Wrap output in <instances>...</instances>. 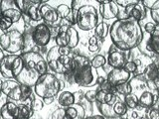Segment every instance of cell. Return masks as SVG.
Segmentation results:
<instances>
[{
    "label": "cell",
    "mask_w": 159,
    "mask_h": 119,
    "mask_svg": "<svg viewBox=\"0 0 159 119\" xmlns=\"http://www.w3.org/2000/svg\"><path fill=\"white\" fill-rule=\"evenodd\" d=\"M23 60V69L15 81L30 87H34L38 79L48 73V64L40 53L28 52L20 54Z\"/></svg>",
    "instance_id": "7a4b0ae2"
},
{
    "label": "cell",
    "mask_w": 159,
    "mask_h": 119,
    "mask_svg": "<svg viewBox=\"0 0 159 119\" xmlns=\"http://www.w3.org/2000/svg\"><path fill=\"white\" fill-rule=\"evenodd\" d=\"M77 26L83 31H91L98 24V11L91 4L82 5L76 17Z\"/></svg>",
    "instance_id": "ba28073f"
},
{
    "label": "cell",
    "mask_w": 159,
    "mask_h": 119,
    "mask_svg": "<svg viewBox=\"0 0 159 119\" xmlns=\"http://www.w3.org/2000/svg\"><path fill=\"white\" fill-rule=\"evenodd\" d=\"M18 104L14 101H7L0 107V116L2 119H15L18 114Z\"/></svg>",
    "instance_id": "44dd1931"
},
{
    "label": "cell",
    "mask_w": 159,
    "mask_h": 119,
    "mask_svg": "<svg viewBox=\"0 0 159 119\" xmlns=\"http://www.w3.org/2000/svg\"><path fill=\"white\" fill-rule=\"evenodd\" d=\"M12 24L13 23L10 19L0 15V30H1V31H3L4 33L9 31V28L12 26Z\"/></svg>",
    "instance_id": "e575fe53"
},
{
    "label": "cell",
    "mask_w": 159,
    "mask_h": 119,
    "mask_svg": "<svg viewBox=\"0 0 159 119\" xmlns=\"http://www.w3.org/2000/svg\"><path fill=\"white\" fill-rule=\"evenodd\" d=\"M43 100V102H44V104H51V103H53L54 102V100H55V98H44V99H42Z\"/></svg>",
    "instance_id": "bcb514c9"
},
{
    "label": "cell",
    "mask_w": 159,
    "mask_h": 119,
    "mask_svg": "<svg viewBox=\"0 0 159 119\" xmlns=\"http://www.w3.org/2000/svg\"><path fill=\"white\" fill-rule=\"evenodd\" d=\"M122 119H130V118H122Z\"/></svg>",
    "instance_id": "816d5d0a"
},
{
    "label": "cell",
    "mask_w": 159,
    "mask_h": 119,
    "mask_svg": "<svg viewBox=\"0 0 159 119\" xmlns=\"http://www.w3.org/2000/svg\"><path fill=\"white\" fill-rule=\"evenodd\" d=\"M52 37L51 29H50L46 24L40 23L37 24L36 26L33 28L32 32V38L33 41L37 47L44 48L49 44L50 40Z\"/></svg>",
    "instance_id": "4fadbf2b"
},
{
    "label": "cell",
    "mask_w": 159,
    "mask_h": 119,
    "mask_svg": "<svg viewBox=\"0 0 159 119\" xmlns=\"http://www.w3.org/2000/svg\"><path fill=\"white\" fill-rule=\"evenodd\" d=\"M4 57H5V55H4V51H3V50H2L1 48H0V61H1V60H2Z\"/></svg>",
    "instance_id": "7dc6e473"
},
{
    "label": "cell",
    "mask_w": 159,
    "mask_h": 119,
    "mask_svg": "<svg viewBox=\"0 0 159 119\" xmlns=\"http://www.w3.org/2000/svg\"><path fill=\"white\" fill-rule=\"evenodd\" d=\"M120 7L116 4V1H108L106 4L99 5V14L104 20H111L117 18Z\"/></svg>",
    "instance_id": "e0dca14e"
},
{
    "label": "cell",
    "mask_w": 159,
    "mask_h": 119,
    "mask_svg": "<svg viewBox=\"0 0 159 119\" xmlns=\"http://www.w3.org/2000/svg\"><path fill=\"white\" fill-rule=\"evenodd\" d=\"M139 99V106L145 109L151 108L155 106L159 99V90L157 91H149L145 90L141 93V95L138 97Z\"/></svg>",
    "instance_id": "ac0fdd59"
},
{
    "label": "cell",
    "mask_w": 159,
    "mask_h": 119,
    "mask_svg": "<svg viewBox=\"0 0 159 119\" xmlns=\"http://www.w3.org/2000/svg\"><path fill=\"white\" fill-rule=\"evenodd\" d=\"M2 94H3V93H2V91H1V89H0V97L2 96Z\"/></svg>",
    "instance_id": "681fc988"
},
{
    "label": "cell",
    "mask_w": 159,
    "mask_h": 119,
    "mask_svg": "<svg viewBox=\"0 0 159 119\" xmlns=\"http://www.w3.org/2000/svg\"><path fill=\"white\" fill-rule=\"evenodd\" d=\"M65 77L71 78L72 81L83 87H93L97 84L98 74L97 69L92 68V66H86L78 68H72V71L68 74H65Z\"/></svg>",
    "instance_id": "8992f818"
},
{
    "label": "cell",
    "mask_w": 159,
    "mask_h": 119,
    "mask_svg": "<svg viewBox=\"0 0 159 119\" xmlns=\"http://www.w3.org/2000/svg\"><path fill=\"white\" fill-rule=\"evenodd\" d=\"M157 109H158V110H159V103L157 104Z\"/></svg>",
    "instance_id": "f907efd6"
},
{
    "label": "cell",
    "mask_w": 159,
    "mask_h": 119,
    "mask_svg": "<svg viewBox=\"0 0 159 119\" xmlns=\"http://www.w3.org/2000/svg\"><path fill=\"white\" fill-rule=\"evenodd\" d=\"M65 113H66V109L59 107L51 114L49 119H65Z\"/></svg>",
    "instance_id": "74e56055"
},
{
    "label": "cell",
    "mask_w": 159,
    "mask_h": 119,
    "mask_svg": "<svg viewBox=\"0 0 159 119\" xmlns=\"http://www.w3.org/2000/svg\"><path fill=\"white\" fill-rule=\"evenodd\" d=\"M155 28H156V24L154 23L153 21L152 22L150 21V22L145 23V25H144V27H143L144 31H145L146 33H148V34H150V35L154 32Z\"/></svg>",
    "instance_id": "b9f144b4"
},
{
    "label": "cell",
    "mask_w": 159,
    "mask_h": 119,
    "mask_svg": "<svg viewBox=\"0 0 159 119\" xmlns=\"http://www.w3.org/2000/svg\"><path fill=\"white\" fill-rule=\"evenodd\" d=\"M30 119H31V118H30Z\"/></svg>",
    "instance_id": "f5cc1de1"
},
{
    "label": "cell",
    "mask_w": 159,
    "mask_h": 119,
    "mask_svg": "<svg viewBox=\"0 0 159 119\" xmlns=\"http://www.w3.org/2000/svg\"><path fill=\"white\" fill-rule=\"evenodd\" d=\"M74 58L72 49L54 46L46 55V62L53 73L65 76L72 71Z\"/></svg>",
    "instance_id": "3957f363"
},
{
    "label": "cell",
    "mask_w": 159,
    "mask_h": 119,
    "mask_svg": "<svg viewBox=\"0 0 159 119\" xmlns=\"http://www.w3.org/2000/svg\"><path fill=\"white\" fill-rule=\"evenodd\" d=\"M84 119H107V118L101 115V114H96V115H88L84 117Z\"/></svg>",
    "instance_id": "f6af8a7d"
},
{
    "label": "cell",
    "mask_w": 159,
    "mask_h": 119,
    "mask_svg": "<svg viewBox=\"0 0 159 119\" xmlns=\"http://www.w3.org/2000/svg\"><path fill=\"white\" fill-rule=\"evenodd\" d=\"M106 64H107V59H106V57L103 56V55L98 54V55L93 56L91 59V66L94 69H98L99 68L103 67Z\"/></svg>",
    "instance_id": "4dcf8cb0"
},
{
    "label": "cell",
    "mask_w": 159,
    "mask_h": 119,
    "mask_svg": "<svg viewBox=\"0 0 159 119\" xmlns=\"http://www.w3.org/2000/svg\"><path fill=\"white\" fill-rule=\"evenodd\" d=\"M109 37L116 49L128 52L140 46L144 33L139 22L132 19H117L109 26Z\"/></svg>",
    "instance_id": "6da1fadb"
},
{
    "label": "cell",
    "mask_w": 159,
    "mask_h": 119,
    "mask_svg": "<svg viewBox=\"0 0 159 119\" xmlns=\"http://www.w3.org/2000/svg\"><path fill=\"white\" fill-rule=\"evenodd\" d=\"M145 118L146 119H159V110L157 107H151L146 109L145 113Z\"/></svg>",
    "instance_id": "d590c367"
},
{
    "label": "cell",
    "mask_w": 159,
    "mask_h": 119,
    "mask_svg": "<svg viewBox=\"0 0 159 119\" xmlns=\"http://www.w3.org/2000/svg\"><path fill=\"white\" fill-rule=\"evenodd\" d=\"M23 69L20 55H7L0 61V74L7 79H16Z\"/></svg>",
    "instance_id": "9c48e42d"
},
{
    "label": "cell",
    "mask_w": 159,
    "mask_h": 119,
    "mask_svg": "<svg viewBox=\"0 0 159 119\" xmlns=\"http://www.w3.org/2000/svg\"><path fill=\"white\" fill-rule=\"evenodd\" d=\"M93 35L96 36L99 41L103 42L104 39L109 34V25L106 22H101L97 25V27L93 29Z\"/></svg>",
    "instance_id": "d4e9b609"
},
{
    "label": "cell",
    "mask_w": 159,
    "mask_h": 119,
    "mask_svg": "<svg viewBox=\"0 0 159 119\" xmlns=\"http://www.w3.org/2000/svg\"><path fill=\"white\" fill-rule=\"evenodd\" d=\"M142 74H143V77H145L146 81H154V82H155L157 79V77H158L159 72L157 71L156 67L151 63V64H148L145 69H144V72H143Z\"/></svg>",
    "instance_id": "83f0119b"
},
{
    "label": "cell",
    "mask_w": 159,
    "mask_h": 119,
    "mask_svg": "<svg viewBox=\"0 0 159 119\" xmlns=\"http://www.w3.org/2000/svg\"><path fill=\"white\" fill-rule=\"evenodd\" d=\"M147 9L142 5L141 1H138L136 4H132L130 6L123 9V11L119 10L117 19H132L134 21L139 22L140 20H143L146 17Z\"/></svg>",
    "instance_id": "7c38bea8"
},
{
    "label": "cell",
    "mask_w": 159,
    "mask_h": 119,
    "mask_svg": "<svg viewBox=\"0 0 159 119\" xmlns=\"http://www.w3.org/2000/svg\"><path fill=\"white\" fill-rule=\"evenodd\" d=\"M18 114L15 119H30L32 117V114L34 111L27 103L23 102L18 104Z\"/></svg>",
    "instance_id": "4316f807"
},
{
    "label": "cell",
    "mask_w": 159,
    "mask_h": 119,
    "mask_svg": "<svg viewBox=\"0 0 159 119\" xmlns=\"http://www.w3.org/2000/svg\"><path fill=\"white\" fill-rule=\"evenodd\" d=\"M23 33L17 29H11L0 35V48L9 55H18L23 51Z\"/></svg>",
    "instance_id": "52a82bcc"
},
{
    "label": "cell",
    "mask_w": 159,
    "mask_h": 119,
    "mask_svg": "<svg viewBox=\"0 0 159 119\" xmlns=\"http://www.w3.org/2000/svg\"><path fill=\"white\" fill-rule=\"evenodd\" d=\"M123 102L129 109H136L139 105V99L136 94L129 93L127 95L123 96Z\"/></svg>",
    "instance_id": "f1b7e54d"
},
{
    "label": "cell",
    "mask_w": 159,
    "mask_h": 119,
    "mask_svg": "<svg viewBox=\"0 0 159 119\" xmlns=\"http://www.w3.org/2000/svg\"><path fill=\"white\" fill-rule=\"evenodd\" d=\"M151 18L153 20V22L156 25L159 24V10H154V11H150Z\"/></svg>",
    "instance_id": "7bdbcfd3"
},
{
    "label": "cell",
    "mask_w": 159,
    "mask_h": 119,
    "mask_svg": "<svg viewBox=\"0 0 159 119\" xmlns=\"http://www.w3.org/2000/svg\"><path fill=\"white\" fill-rule=\"evenodd\" d=\"M1 16H4L12 21L17 23L22 18V13L18 9L15 0H1Z\"/></svg>",
    "instance_id": "5bb4252c"
},
{
    "label": "cell",
    "mask_w": 159,
    "mask_h": 119,
    "mask_svg": "<svg viewBox=\"0 0 159 119\" xmlns=\"http://www.w3.org/2000/svg\"><path fill=\"white\" fill-rule=\"evenodd\" d=\"M97 92H98V89H91V90H88L87 92H84V97L87 101L93 103V102L96 101Z\"/></svg>",
    "instance_id": "f35d334b"
},
{
    "label": "cell",
    "mask_w": 159,
    "mask_h": 119,
    "mask_svg": "<svg viewBox=\"0 0 159 119\" xmlns=\"http://www.w3.org/2000/svg\"><path fill=\"white\" fill-rule=\"evenodd\" d=\"M116 2L119 7H122L124 9L132 4H136L138 2V0H116Z\"/></svg>",
    "instance_id": "ab89813d"
},
{
    "label": "cell",
    "mask_w": 159,
    "mask_h": 119,
    "mask_svg": "<svg viewBox=\"0 0 159 119\" xmlns=\"http://www.w3.org/2000/svg\"><path fill=\"white\" fill-rule=\"evenodd\" d=\"M97 106L101 115L106 118H117L113 110V104H101L97 103Z\"/></svg>",
    "instance_id": "484cf974"
},
{
    "label": "cell",
    "mask_w": 159,
    "mask_h": 119,
    "mask_svg": "<svg viewBox=\"0 0 159 119\" xmlns=\"http://www.w3.org/2000/svg\"><path fill=\"white\" fill-rule=\"evenodd\" d=\"M152 64L156 67L157 71L159 72V55H153L152 56Z\"/></svg>",
    "instance_id": "ee69618b"
},
{
    "label": "cell",
    "mask_w": 159,
    "mask_h": 119,
    "mask_svg": "<svg viewBox=\"0 0 159 119\" xmlns=\"http://www.w3.org/2000/svg\"><path fill=\"white\" fill-rule=\"evenodd\" d=\"M65 109H66L65 119H84V117L87 116L86 110L81 103L76 102Z\"/></svg>",
    "instance_id": "ffe728a7"
},
{
    "label": "cell",
    "mask_w": 159,
    "mask_h": 119,
    "mask_svg": "<svg viewBox=\"0 0 159 119\" xmlns=\"http://www.w3.org/2000/svg\"><path fill=\"white\" fill-rule=\"evenodd\" d=\"M127 109L128 108L126 107L125 103L123 102V100H121V99H119L117 97L116 101L113 104V110H114V113L116 114V116L117 117L124 116L127 113Z\"/></svg>",
    "instance_id": "f546056e"
},
{
    "label": "cell",
    "mask_w": 159,
    "mask_h": 119,
    "mask_svg": "<svg viewBox=\"0 0 159 119\" xmlns=\"http://www.w3.org/2000/svg\"><path fill=\"white\" fill-rule=\"evenodd\" d=\"M132 86L130 82H125L122 83L120 86H114V91H116V94H120V95L125 96L129 93H132Z\"/></svg>",
    "instance_id": "1f68e13d"
},
{
    "label": "cell",
    "mask_w": 159,
    "mask_h": 119,
    "mask_svg": "<svg viewBox=\"0 0 159 119\" xmlns=\"http://www.w3.org/2000/svg\"><path fill=\"white\" fill-rule=\"evenodd\" d=\"M2 93L12 101L25 102L34 93V89L30 86L19 83L15 79H6L0 86Z\"/></svg>",
    "instance_id": "5b68a950"
},
{
    "label": "cell",
    "mask_w": 159,
    "mask_h": 119,
    "mask_svg": "<svg viewBox=\"0 0 159 119\" xmlns=\"http://www.w3.org/2000/svg\"><path fill=\"white\" fill-rule=\"evenodd\" d=\"M146 86L149 91H157L159 90V83H157L154 81H146L145 82Z\"/></svg>",
    "instance_id": "60d3db41"
},
{
    "label": "cell",
    "mask_w": 159,
    "mask_h": 119,
    "mask_svg": "<svg viewBox=\"0 0 159 119\" xmlns=\"http://www.w3.org/2000/svg\"><path fill=\"white\" fill-rule=\"evenodd\" d=\"M0 14H1V0H0Z\"/></svg>",
    "instance_id": "c3c4849f"
},
{
    "label": "cell",
    "mask_w": 159,
    "mask_h": 119,
    "mask_svg": "<svg viewBox=\"0 0 159 119\" xmlns=\"http://www.w3.org/2000/svg\"><path fill=\"white\" fill-rule=\"evenodd\" d=\"M141 3L146 9L150 11L159 10V0H141Z\"/></svg>",
    "instance_id": "836d02e7"
},
{
    "label": "cell",
    "mask_w": 159,
    "mask_h": 119,
    "mask_svg": "<svg viewBox=\"0 0 159 119\" xmlns=\"http://www.w3.org/2000/svg\"><path fill=\"white\" fill-rule=\"evenodd\" d=\"M40 14L41 18L44 21V24L51 28H59L62 24V20L58 15V12L56 8H54L50 4H47V2L43 3L40 6Z\"/></svg>",
    "instance_id": "8fae6325"
},
{
    "label": "cell",
    "mask_w": 159,
    "mask_h": 119,
    "mask_svg": "<svg viewBox=\"0 0 159 119\" xmlns=\"http://www.w3.org/2000/svg\"><path fill=\"white\" fill-rule=\"evenodd\" d=\"M123 68L125 69V71L129 73H135L137 71V68H138V66H137V64L135 61H127L126 64H124V67Z\"/></svg>",
    "instance_id": "8d00e7d4"
},
{
    "label": "cell",
    "mask_w": 159,
    "mask_h": 119,
    "mask_svg": "<svg viewBox=\"0 0 159 119\" xmlns=\"http://www.w3.org/2000/svg\"><path fill=\"white\" fill-rule=\"evenodd\" d=\"M117 95L113 94L111 92L104 91L102 89L98 88V92L96 95V102L101 103V104H114V102L116 101Z\"/></svg>",
    "instance_id": "603a6c76"
},
{
    "label": "cell",
    "mask_w": 159,
    "mask_h": 119,
    "mask_svg": "<svg viewBox=\"0 0 159 119\" xmlns=\"http://www.w3.org/2000/svg\"><path fill=\"white\" fill-rule=\"evenodd\" d=\"M58 103L63 108H67L69 106L73 105L74 103H76V96H75V93L69 91V90L61 91L58 95Z\"/></svg>",
    "instance_id": "cb8c5ba5"
},
{
    "label": "cell",
    "mask_w": 159,
    "mask_h": 119,
    "mask_svg": "<svg viewBox=\"0 0 159 119\" xmlns=\"http://www.w3.org/2000/svg\"><path fill=\"white\" fill-rule=\"evenodd\" d=\"M102 47V42L94 36H92L91 38L89 39V51L91 53H98L99 50H101Z\"/></svg>",
    "instance_id": "d6a6232c"
},
{
    "label": "cell",
    "mask_w": 159,
    "mask_h": 119,
    "mask_svg": "<svg viewBox=\"0 0 159 119\" xmlns=\"http://www.w3.org/2000/svg\"><path fill=\"white\" fill-rule=\"evenodd\" d=\"M62 89V83L54 73H47L38 79L34 93L40 98H55Z\"/></svg>",
    "instance_id": "277c9868"
},
{
    "label": "cell",
    "mask_w": 159,
    "mask_h": 119,
    "mask_svg": "<svg viewBox=\"0 0 159 119\" xmlns=\"http://www.w3.org/2000/svg\"><path fill=\"white\" fill-rule=\"evenodd\" d=\"M55 42L58 47H68L74 50L80 42L79 33L73 26L61 25L59 27L57 36L55 37Z\"/></svg>",
    "instance_id": "30bf717a"
},
{
    "label": "cell",
    "mask_w": 159,
    "mask_h": 119,
    "mask_svg": "<svg viewBox=\"0 0 159 119\" xmlns=\"http://www.w3.org/2000/svg\"><path fill=\"white\" fill-rule=\"evenodd\" d=\"M145 47L147 51L151 54V57L153 55H159V24L156 25L154 32L149 36Z\"/></svg>",
    "instance_id": "7402d4cb"
},
{
    "label": "cell",
    "mask_w": 159,
    "mask_h": 119,
    "mask_svg": "<svg viewBox=\"0 0 159 119\" xmlns=\"http://www.w3.org/2000/svg\"><path fill=\"white\" fill-rule=\"evenodd\" d=\"M56 10L62 21L64 20L68 25L74 27V25L76 24V16H75L71 7L68 6L67 4H60L59 6H57Z\"/></svg>",
    "instance_id": "d6986e66"
},
{
    "label": "cell",
    "mask_w": 159,
    "mask_h": 119,
    "mask_svg": "<svg viewBox=\"0 0 159 119\" xmlns=\"http://www.w3.org/2000/svg\"><path fill=\"white\" fill-rule=\"evenodd\" d=\"M126 62L127 59L124 52L119 51L114 46L113 48L109 49L108 56L107 59V63L108 64L109 67H111L112 68H122Z\"/></svg>",
    "instance_id": "2e32d148"
},
{
    "label": "cell",
    "mask_w": 159,
    "mask_h": 119,
    "mask_svg": "<svg viewBox=\"0 0 159 119\" xmlns=\"http://www.w3.org/2000/svg\"><path fill=\"white\" fill-rule=\"evenodd\" d=\"M131 74L127 73L123 68H111L108 72L107 81L111 84L112 86H120L122 83L128 82L130 79Z\"/></svg>",
    "instance_id": "9a60e30c"
}]
</instances>
